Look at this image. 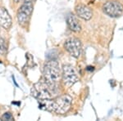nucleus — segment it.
I'll use <instances>...</instances> for the list:
<instances>
[{"label": "nucleus", "mask_w": 123, "mask_h": 121, "mask_svg": "<svg viewBox=\"0 0 123 121\" xmlns=\"http://www.w3.org/2000/svg\"><path fill=\"white\" fill-rule=\"evenodd\" d=\"M72 98L69 95H62L55 99L39 100V108L57 114H65L70 110Z\"/></svg>", "instance_id": "f257e3e1"}, {"label": "nucleus", "mask_w": 123, "mask_h": 121, "mask_svg": "<svg viewBox=\"0 0 123 121\" xmlns=\"http://www.w3.org/2000/svg\"><path fill=\"white\" fill-rule=\"evenodd\" d=\"M43 81L47 84L53 95L57 92L58 82L61 77V70L56 61H50L45 63L43 70Z\"/></svg>", "instance_id": "f03ea898"}, {"label": "nucleus", "mask_w": 123, "mask_h": 121, "mask_svg": "<svg viewBox=\"0 0 123 121\" xmlns=\"http://www.w3.org/2000/svg\"><path fill=\"white\" fill-rule=\"evenodd\" d=\"M34 1L35 0H25L17 11V21L22 26L26 25L31 19L34 8Z\"/></svg>", "instance_id": "7ed1b4c3"}, {"label": "nucleus", "mask_w": 123, "mask_h": 121, "mask_svg": "<svg viewBox=\"0 0 123 121\" xmlns=\"http://www.w3.org/2000/svg\"><path fill=\"white\" fill-rule=\"evenodd\" d=\"M31 95L38 100L52 98V93L44 81H39L33 85L31 88Z\"/></svg>", "instance_id": "20e7f679"}, {"label": "nucleus", "mask_w": 123, "mask_h": 121, "mask_svg": "<svg viewBox=\"0 0 123 121\" xmlns=\"http://www.w3.org/2000/svg\"><path fill=\"white\" fill-rule=\"evenodd\" d=\"M77 71L71 65H64L62 67V81L67 87H71L78 81Z\"/></svg>", "instance_id": "39448f33"}, {"label": "nucleus", "mask_w": 123, "mask_h": 121, "mask_svg": "<svg viewBox=\"0 0 123 121\" xmlns=\"http://www.w3.org/2000/svg\"><path fill=\"white\" fill-rule=\"evenodd\" d=\"M103 11L110 17H119L123 14V5L117 1H108L103 6Z\"/></svg>", "instance_id": "423d86ee"}, {"label": "nucleus", "mask_w": 123, "mask_h": 121, "mask_svg": "<svg viewBox=\"0 0 123 121\" xmlns=\"http://www.w3.org/2000/svg\"><path fill=\"white\" fill-rule=\"evenodd\" d=\"M64 47L71 56H72L75 58L80 57L81 50H82V46H81L80 39H76V38H70V39H67L64 43Z\"/></svg>", "instance_id": "0eeeda50"}, {"label": "nucleus", "mask_w": 123, "mask_h": 121, "mask_svg": "<svg viewBox=\"0 0 123 121\" xmlns=\"http://www.w3.org/2000/svg\"><path fill=\"white\" fill-rule=\"evenodd\" d=\"M12 24V20L8 12L4 7H0V25L5 29H9Z\"/></svg>", "instance_id": "6e6552de"}, {"label": "nucleus", "mask_w": 123, "mask_h": 121, "mask_svg": "<svg viewBox=\"0 0 123 121\" xmlns=\"http://www.w3.org/2000/svg\"><path fill=\"white\" fill-rule=\"evenodd\" d=\"M76 13L80 18L85 20V21H89L92 18L93 12L91 9L89 7L85 5H78L76 7Z\"/></svg>", "instance_id": "1a4fd4ad"}, {"label": "nucleus", "mask_w": 123, "mask_h": 121, "mask_svg": "<svg viewBox=\"0 0 123 121\" xmlns=\"http://www.w3.org/2000/svg\"><path fill=\"white\" fill-rule=\"evenodd\" d=\"M67 22L69 29L73 32H80L81 30V25L77 18L73 14H69L67 17Z\"/></svg>", "instance_id": "9d476101"}, {"label": "nucleus", "mask_w": 123, "mask_h": 121, "mask_svg": "<svg viewBox=\"0 0 123 121\" xmlns=\"http://www.w3.org/2000/svg\"><path fill=\"white\" fill-rule=\"evenodd\" d=\"M7 43H6V41L3 38L0 37V54L4 55L7 52Z\"/></svg>", "instance_id": "9b49d317"}, {"label": "nucleus", "mask_w": 123, "mask_h": 121, "mask_svg": "<svg viewBox=\"0 0 123 121\" xmlns=\"http://www.w3.org/2000/svg\"><path fill=\"white\" fill-rule=\"evenodd\" d=\"M1 120L3 121H12L14 120V118H13V115L11 114L10 112H5L3 115L1 116Z\"/></svg>", "instance_id": "f8f14e48"}, {"label": "nucleus", "mask_w": 123, "mask_h": 121, "mask_svg": "<svg viewBox=\"0 0 123 121\" xmlns=\"http://www.w3.org/2000/svg\"><path fill=\"white\" fill-rule=\"evenodd\" d=\"M13 1H14L15 3H19V2L21 1V0H13Z\"/></svg>", "instance_id": "ddd939ff"}]
</instances>
